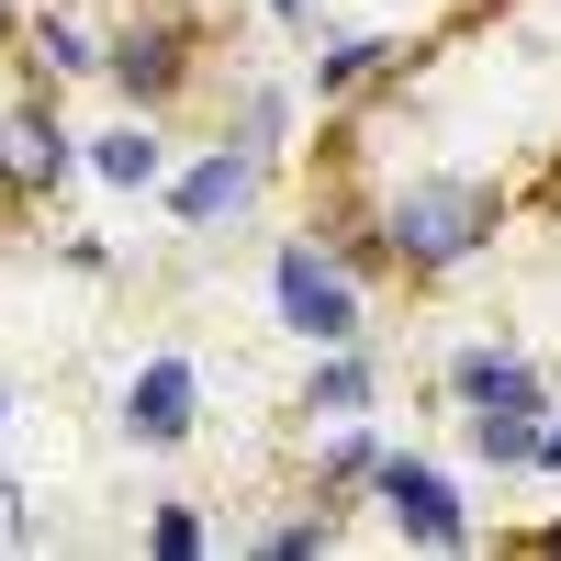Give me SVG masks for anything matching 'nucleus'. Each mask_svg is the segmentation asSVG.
Here are the masks:
<instances>
[{
	"label": "nucleus",
	"instance_id": "nucleus-6",
	"mask_svg": "<svg viewBox=\"0 0 561 561\" xmlns=\"http://www.w3.org/2000/svg\"><path fill=\"white\" fill-rule=\"evenodd\" d=\"M370 505H382V528L404 550H472L483 517H472V494H460L427 449H382V472H370Z\"/></svg>",
	"mask_w": 561,
	"mask_h": 561
},
{
	"label": "nucleus",
	"instance_id": "nucleus-7",
	"mask_svg": "<svg viewBox=\"0 0 561 561\" xmlns=\"http://www.w3.org/2000/svg\"><path fill=\"white\" fill-rule=\"evenodd\" d=\"M113 427H124V449H192V427H203V359H180V348L135 359Z\"/></svg>",
	"mask_w": 561,
	"mask_h": 561
},
{
	"label": "nucleus",
	"instance_id": "nucleus-18",
	"mask_svg": "<svg viewBox=\"0 0 561 561\" xmlns=\"http://www.w3.org/2000/svg\"><path fill=\"white\" fill-rule=\"evenodd\" d=\"M259 12H270L280 34H314V23H325V0H259Z\"/></svg>",
	"mask_w": 561,
	"mask_h": 561
},
{
	"label": "nucleus",
	"instance_id": "nucleus-22",
	"mask_svg": "<svg viewBox=\"0 0 561 561\" xmlns=\"http://www.w3.org/2000/svg\"><path fill=\"white\" fill-rule=\"evenodd\" d=\"M12 23H23V0H0V34H12Z\"/></svg>",
	"mask_w": 561,
	"mask_h": 561
},
{
	"label": "nucleus",
	"instance_id": "nucleus-16",
	"mask_svg": "<svg viewBox=\"0 0 561 561\" xmlns=\"http://www.w3.org/2000/svg\"><path fill=\"white\" fill-rule=\"evenodd\" d=\"M248 550L259 561H325V550H348V517H337V505H293V517L248 528Z\"/></svg>",
	"mask_w": 561,
	"mask_h": 561
},
{
	"label": "nucleus",
	"instance_id": "nucleus-19",
	"mask_svg": "<svg viewBox=\"0 0 561 561\" xmlns=\"http://www.w3.org/2000/svg\"><path fill=\"white\" fill-rule=\"evenodd\" d=\"M517 550H539V561H561V517H550V528H528Z\"/></svg>",
	"mask_w": 561,
	"mask_h": 561
},
{
	"label": "nucleus",
	"instance_id": "nucleus-13",
	"mask_svg": "<svg viewBox=\"0 0 561 561\" xmlns=\"http://www.w3.org/2000/svg\"><path fill=\"white\" fill-rule=\"evenodd\" d=\"M382 427L370 415H337V427H304V460H314V494H370V472H382Z\"/></svg>",
	"mask_w": 561,
	"mask_h": 561
},
{
	"label": "nucleus",
	"instance_id": "nucleus-21",
	"mask_svg": "<svg viewBox=\"0 0 561 561\" xmlns=\"http://www.w3.org/2000/svg\"><path fill=\"white\" fill-rule=\"evenodd\" d=\"M12 517H23V483H12V472H0V528H12Z\"/></svg>",
	"mask_w": 561,
	"mask_h": 561
},
{
	"label": "nucleus",
	"instance_id": "nucleus-11",
	"mask_svg": "<svg viewBox=\"0 0 561 561\" xmlns=\"http://www.w3.org/2000/svg\"><path fill=\"white\" fill-rule=\"evenodd\" d=\"M370 404H382V359H370V337L304 348V427H337V415H370Z\"/></svg>",
	"mask_w": 561,
	"mask_h": 561
},
{
	"label": "nucleus",
	"instance_id": "nucleus-20",
	"mask_svg": "<svg viewBox=\"0 0 561 561\" xmlns=\"http://www.w3.org/2000/svg\"><path fill=\"white\" fill-rule=\"evenodd\" d=\"M539 472H561V404H550V438H539Z\"/></svg>",
	"mask_w": 561,
	"mask_h": 561
},
{
	"label": "nucleus",
	"instance_id": "nucleus-23",
	"mask_svg": "<svg viewBox=\"0 0 561 561\" xmlns=\"http://www.w3.org/2000/svg\"><path fill=\"white\" fill-rule=\"evenodd\" d=\"M0 427H12V382H0Z\"/></svg>",
	"mask_w": 561,
	"mask_h": 561
},
{
	"label": "nucleus",
	"instance_id": "nucleus-5",
	"mask_svg": "<svg viewBox=\"0 0 561 561\" xmlns=\"http://www.w3.org/2000/svg\"><path fill=\"white\" fill-rule=\"evenodd\" d=\"M270 180H280L270 147H248V135H214L203 158H180V169H169V225H180V237H225V225H248V214H259Z\"/></svg>",
	"mask_w": 561,
	"mask_h": 561
},
{
	"label": "nucleus",
	"instance_id": "nucleus-2",
	"mask_svg": "<svg viewBox=\"0 0 561 561\" xmlns=\"http://www.w3.org/2000/svg\"><path fill=\"white\" fill-rule=\"evenodd\" d=\"M270 314H280V337H304V348H348V337H370V270L337 237L293 225V237L270 248Z\"/></svg>",
	"mask_w": 561,
	"mask_h": 561
},
{
	"label": "nucleus",
	"instance_id": "nucleus-4",
	"mask_svg": "<svg viewBox=\"0 0 561 561\" xmlns=\"http://www.w3.org/2000/svg\"><path fill=\"white\" fill-rule=\"evenodd\" d=\"M79 169H90V135L57 113L45 79H23L12 102H0V203H57Z\"/></svg>",
	"mask_w": 561,
	"mask_h": 561
},
{
	"label": "nucleus",
	"instance_id": "nucleus-15",
	"mask_svg": "<svg viewBox=\"0 0 561 561\" xmlns=\"http://www.w3.org/2000/svg\"><path fill=\"white\" fill-rule=\"evenodd\" d=\"M304 102H314V90H293V79H237V102H225V135H248V147L293 158V124H304Z\"/></svg>",
	"mask_w": 561,
	"mask_h": 561
},
{
	"label": "nucleus",
	"instance_id": "nucleus-9",
	"mask_svg": "<svg viewBox=\"0 0 561 561\" xmlns=\"http://www.w3.org/2000/svg\"><path fill=\"white\" fill-rule=\"evenodd\" d=\"M12 45H23V79H45V90L102 79V23H90L79 0H34V12L12 23Z\"/></svg>",
	"mask_w": 561,
	"mask_h": 561
},
{
	"label": "nucleus",
	"instance_id": "nucleus-1",
	"mask_svg": "<svg viewBox=\"0 0 561 561\" xmlns=\"http://www.w3.org/2000/svg\"><path fill=\"white\" fill-rule=\"evenodd\" d=\"M370 225H382V259L404 280H449V270H472L505 237V192L483 169H404Z\"/></svg>",
	"mask_w": 561,
	"mask_h": 561
},
{
	"label": "nucleus",
	"instance_id": "nucleus-3",
	"mask_svg": "<svg viewBox=\"0 0 561 561\" xmlns=\"http://www.w3.org/2000/svg\"><path fill=\"white\" fill-rule=\"evenodd\" d=\"M102 79L124 90V113H180L203 79V23L192 0H135L124 23H102Z\"/></svg>",
	"mask_w": 561,
	"mask_h": 561
},
{
	"label": "nucleus",
	"instance_id": "nucleus-17",
	"mask_svg": "<svg viewBox=\"0 0 561 561\" xmlns=\"http://www.w3.org/2000/svg\"><path fill=\"white\" fill-rule=\"evenodd\" d=\"M147 550L158 561H203L214 550V517H203L192 494H169V505H147Z\"/></svg>",
	"mask_w": 561,
	"mask_h": 561
},
{
	"label": "nucleus",
	"instance_id": "nucleus-10",
	"mask_svg": "<svg viewBox=\"0 0 561 561\" xmlns=\"http://www.w3.org/2000/svg\"><path fill=\"white\" fill-rule=\"evenodd\" d=\"M393 68H404V34H382V23H348V34H314V68H304V90H314L325 113H337V102H359V90H370V79H393Z\"/></svg>",
	"mask_w": 561,
	"mask_h": 561
},
{
	"label": "nucleus",
	"instance_id": "nucleus-8",
	"mask_svg": "<svg viewBox=\"0 0 561 561\" xmlns=\"http://www.w3.org/2000/svg\"><path fill=\"white\" fill-rule=\"evenodd\" d=\"M438 393H449L460 415H483V404H561L517 337H460V348L438 359Z\"/></svg>",
	"mask_w": 561,
	"mask_h": 561
},
{
	"label": "nucleus",
	"instance_id": "nucleus-14",
	"mask_svg": "<svg viewBox=\"0 0 561 561\" xmlns=\"http://www.w3.org/2000/svg\"><path fill=\"white\" fill-rule=\"evenodd\" d=\"M539 438H550V404H483V415H460V449H472L483 472H539Z\"/></svg>",
	"mask_w": 561,
	"mask_h": 561
},
{
	"label": "nucleus",
	"instance_id": "nucleus-12",
	"mask_svg": "<svg viewBox=\"0 0 561 561\" xmlns=\"http://www.w3.org/2000/svg\"><path fill=\"white\" fill-rule=\"evenodd\" d=\"M169 113H124V124H102L90 135V180H102V192H169V135H158Z\"/></svg>",
	"mask_w": 561,
	"mask_h": 561
}]
</instances>
